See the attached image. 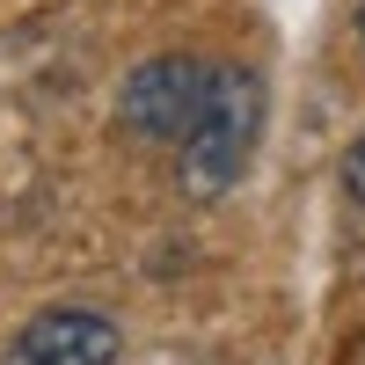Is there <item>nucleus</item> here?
Segmentation results:
<instances>
[{
	"mask_svg": "<svg viewBox=\"0 0 365 365\" xmlns=\"http://www.w3.org/2000/svg\"><path fill=\"white\" fill-rule=\"evenodd\" d=\"M263 125H270V88L256 66L241 58H212V88L190 117V132L175 139V190L190 205H212L227 197L241 175H249L256 146H263Z\"/></svg>",
	"mask_w": 365,
	"mask_h": 365,
	"instance_id": "obj_1",
	"label": "nucleus"
},
{
	"mask_svg": "<svg viewBox=\"0 0 365 365\" xmlns=\"http://www.w3.org/2000/svg\"><path fill=\"white\" fill-rule=\"evenodd\" d=\"M205 88H212V58L154 51V58H139L125 73V88H117V125H125V139H139V146H175L190 132Z\"/></svg>",
	"mask_w": 365,
	"mask_h": 365,
	"instance_id": "obj_2",
	"label": "nucleus"
},
{
	"mask_svg": "<svg viewBox=\"0 0 365 365\" xmlns=\"http://www.w3.org/2000/svg\"><path fill=\"white\" fill-rule=\"evenodd\" d=\"M117 358H125V329L103 307H73V299L29 314L0 351V365H117Z\"/></svg>",
	"mask_w": 365,
	"mask_h": 365,
	"instance_id": "obj_3",
	"label": "nucleus"
},
{
	"mask_svg": "<svg viewBox=\"0 0 365 365\" xmlns=\"http://www.w3.org/2000/svg\"><path fill=\"white\" fill-rule=\"evenodd\" d=\"M336 182H344V197H351V205L365 212V132H358V139L344 146V161H336Z\"/></svg>",
	"mask_w": 365,
	"mask_h": 365,
	"instance_id": "obj_4",
	"label": "nucleus"
},
{
	"mask_svg": "<svg viewBox=\"0 0 365 365\" xmlns=\"http://www.w3.org/2000/svg\"><path fill=\"white\" fill-rule=\"evenodd\" d=\"M358 44H365V0H358Z\"/></svg>",
	"mask_w": 365,
	"mask_h": 365,
	"instance_id": "obj_5",
	"label": "nucleus"
}]
</instances>
